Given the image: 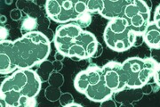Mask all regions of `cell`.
Listing matches in <instances>:
<instances>
[{
    "label": "cell",
    "instance_id": "1",
    "mask_svg": "<svg viewBox=\"0 0 160 107\" xmlns=\"http://www.w3.org/2000/svg\"><path fill=\"white\" fill-rule=\"evenodd\" d=\"M50 42L45 34L38 31L24 35L13 41H1L0 73H13L41 63L50 54Z\"/></svg>",
    "mask_w": 160,
    "mask_h": 107
},
{
    "label": "cell",
    "instance_id": "2",
    "mask_svg": "<svg viewBox=\"0 0 160 107\" xmlns=\"http://www.w3.org/2000/svg\"><path fill=\"white\" fill-rule=\"evenodd\" d=\"M52 41L57 52L74 61L92 58L99 45L93 34L76 23L57 27Z\"/></svg>",
    "mask_w": 160,
    "mask_h": 107
},
{
    "label": "cell",
    "instance_id": "3",
    "mask_svg": "<svg viewBox=\"0 0 160 107\" xmlns=\"http://www.w3.org/2000/svg\"><path fill=\"white\" fill-rule=\"evenodd\" d=\"M41 84L39 77L33 70L16 71L2 81L1 99L9 107L16 106L25 100L34 99L39 94Z\"/></svg>",
    "mask_w": 160,
    "mask_h": 107
},
{
    "label": "cell",
    "instance_id": "4",
    "mask_svg": "<svg viewBox=\"0 0 160 107\" xmlns=\"http://www.w3.org/2000/svg\"><path fill=\"white\" fill-rule=\"evenodd\" d=\"M74 88L78 92L92 102L102 103L111 98L114 92L106 85L102 69L95 64L80 72L74 79Z\"/></svg>",
    "mask_w": 160,
    "mask_h": 107
},
{
    "label": "cell",
    "instance_id": "5",
    "mask_svg": "<svg viewBox=\"0 0 160 107\" xmlns=\"http://www.w3.org/2000/svg\"><path fill=\"white\" fill-rule=\"evenodd\" d=\"M138 34L133 32L125 18L109 21L103 32L107 46L115 52H125L134 46Z\"/></svg>",
    "mask_w": 160,
    "mask_h": 107
},
{
    "label": "cell",
    "instance_id": "6",
    "mask_svg": "<svg viewBox=\"0 0 160 107\" xmlns=\"http://www.w3.org/2000/svg\"><path fill=\"white\" fill-rule=\"evenodd\" d=\"M46 14L52 21L61 24L76 23L78 18L87 13L86 2L70 0H46Z\"/></svg>",
    "mask_w": 160,
    "mask_h": 107
},
{
    "label": "cell",
    "instance_id": "7",
    "mask_svg": "<svg viewBox=\"0 0 160 107\" xmlns=\"http://www.w3.org/2000/svg\"><path fill=\"white\" fill-rule=\"evenodd\" d=\"M158 62L153 58L130 57L122 62V66L127 75V88H142L148 84L153 77Z\"/></svg>",
    "mask_w": 160,
    "mask_h": 107
},
{
    "label": "cell",
    "instance_id": "8",
    "mask_svg": "<svg viewBox=\"0 0 160 107\" xmlns=\"http://www.w3.org/2000/svg\"><path fill=\"white\" fill-rule=\"evenodd\" d=\"M150 1L130 0L125 10L124 18L127 21L131 29L138 35H143L150 23Z\"/></svg>",
    "mask_w": 160,
    "mask_h": 107
},
{
    "label": "cell",
    "instance_id": "9",
    "mask_svg": "<svg viewBox=\"0 0 160 107\" xmlns=\"http://www.w3.org/2000/svg\"><path fill=\"white\" fill-rule=\"evenodd\" d=\"M102 69L106 85L114 93L127 88L128 79L122 63L112 61L107 62Z\"/></svg>",
    "mask_w": 160,
    "mask_h": 107
},
{
    "label": "cell",
    "instance_id": "10",
    "mask_svg": "<svg viewBox=\"0 0 160 107\" xmlns=\"http://www.w3.org/2000/svg\"><path fill=\"white\" fill-rule=\"evenodd\" d=\"M130 0H103V8L100 14L109 21L118 18H124L125 10Z\"/></svg>",
    "mask_w": 160,
    "mask_h": 107
},
{
    "label": "cell",
    "instance_id": "11",
    "mask_svg": "<svg viewBox=\"0 0 160 107\" xmlns=\"http://www.w3.org/2000/svg\"><path fill=\"white\" fill-rule=\"evenodd\" d=\"M143 94L142 88H129L118 91L114 94V100L119 104H132L142 99Z\"/></svg>",
    "mask_w": 160,
    "mask_h": 107
},
{
    "label": "cell",
    "instance_id": "12",
    "mask_svg": "<svg viewBox=\"0 0 160 107\" xmlns=\"http://www.w3.org/2000/svg\"><path fill=\"white\" fill-rule=\"evenodd\" d=\"M142 36L144 42L151 49L160 48V29L153 23V21L149 23Z\"/></svg>",
    "mask_w": 160,
    "mask_h": 107
},
{
    "label": "cell",
    "instance_id": "13",
    "mask_svg": "<svg viewBox=\"0 0 160 107\" xmlns=\"http://www.w3.org/2000/svg\"><path fill=\"white\" fill-rule=\"evenodd\" d=\"M35 72H37L38 76L39 77L41 82L48 81L52 73L54 72L53 63L49 60H45L38 64V67Z\"/></svg>",
    "mask_w": 160,
    "mask_h": 107
},
{
    "label": "cell",
    "instance_id": "14",
    "mask_svg": "<svg viewBox=\"0 0 160 107\" xmlns=\"http://www.w3.org/2000/svg\"><path fill=\"white\" fill-rule=\"evenodd\" d=\"M62 95L61 88H56V87H52V86H48L45 90V96L46 99L50 102L59 101L61 96Z\"/></svg>",
    "mask_w": 160,
    "mask_h": 107
},
{
    "label": "cell",
    "instance_id": "15",
    "mask_svg": "<svg viewBox=\"0 0 160 107\" xmlns=\"http://www.w3.org/2000/svg\"><path fill=\"white\" fill-rule=\"evenodd\" d=\"M86 7L88 13H99L102 10L103 0H89L86 2Z\"/></svg>",
    "mask_w": 160,
    "mask_h": 107
},
{
    "label": "cell",
    "instance_id": "16",
    "mask_svg": "<svg viewBox=\"0 0 160 107\" xmlns=\"http://www.w3.org/2000/svg\"><path fill=\"white\" fill-rule=\"evenodd\" d=\"M49 86L56 87V88H61L64 83V77L61 72H52L50 78L48 79Z\"/></svg>",
    "mask_w": 160,
    "mask_h": 107
},
{
    "label": "cell",
    "instance_id": "17",
    "mask_svg": "<svg viewBox=\"0 0 160 107\" xmlns=\"http://www.w3.org/2000/svg\"><path fill=\"white\" fill-rule=\"evenodd\" d=\"M92 22V15L90 13H84L83 15H81V16L78 18V20L76 22V24L77 25H78L79 27L81 28H86V27H88L90 24H91Z\"/></svg>",
    "mask_w": 160,
    "mask_h": 107
},
{
    "label": "cell",
    "instance_id": "18",
    "mask_svg": "<svg viewBox=\"0 0 160 107\" xmlns=\"http://www.w3.org/2000/svg\"><path fill=\"white\" fill-rule=\"evenodd\" d=\"M59 102H60V104L62 107L69 106L70 104H74V98L72 95L70 93H62V95L61 96L60 99H59Z\"/></svg>",
    "mask_w": 160,
    "mask_h": 107
},
{
    "label": "cell",
    "instance_id": "19",
    "mask_svg": "<svg viewBox=\"0 0 160 107\" xmlns=\"http://www.w3.org/2000/svg\"><path fill=\"white\" fill-rule=\"evenodd\" d=\"M10 16H11L12 20L18 22L22 18V11H21L18 8H14L10 12Z\"/></svg>",
    "mask_w": 160,
    "mask_h": 107
},
{
    "label": "cell",
    "instance_id": "20",
    "mask_svg": "<svg viewBox=\"0 0 160 107\" xmlns=\"http://www.w3.org/2000/svg\"><path fill=\"white\" fill-rule=\"evenodd\" d=\"M153 79H154L155 84L157 85L158 88H160V62L158 63V65L156 67L154 74H153Z\"/></svg>",
    "mask_w": 160,
    "mask_h": 107
},
{
    "label": "cell",
    "instance_id": "21",
    "mask_svg": "<svg viewBox=\"0 0 160 107\" xmlns=\"http://www.w3.org/2000/svg\"><path fill=\"white\" fill-rule=\"evenodd\" d=\"M36 106V101L34 99H29V100H25V101L20 103L18 105L13 107H35Z\"/></svg>",
    "mask_w": 160,
    "mask_h": 107
},
{
    "label": "cell",
    "instance_id": "22",
    "mask_svg": "<svg viewBox=\"0 0 160 107\" xmlns=\"http://www.w3.org/2000/svg\"><path fill=\"white\" fill-rule=\"evenodd\" d=\"M153 23L160 29V5H158V7L156 8V10H155Z\"/></svg>",
    "mask_w": 160,
    "mask_h": 107
},
{
    "label": "cell",
    "instance_id": "23",
    "mask_svg": "<svg viewBox=\"0 0 160 107\" xmlns=\"http://www.w3.org/2000/svg\"><path fill=\"white\" fill-rule=\"evenodd\" d=\"M100 107H118L117 106V104H116V101L111 99V98H109L105 101H103L101 103V105Z\"/></svg>",
    "mask_w": 160,
    "mask_h": 107
},
{
    "label": "cell",
    "instance_id": "24",
    "mask_svg": "<svg viewBox=\"0 0 160 107\" xmlns=\"http://www.w3.org/2000/svg\"><path fill=\"white\" fill-rule=\"evenodd\" d=\"M142 90L143 94L144 95H149L152 90H153V88H152V85L150 84H146L145 86H143L142 88Z\"/></svg>",
    "mask_w": 160,
    "mask_h": 107
},
{
    "label": "cell",
    "instance_id": "25",
    "mask_svg": "<svg viewBox=\"0 0 160 107\" xmlns=\"http://www.w3.org/2000/svg\"><path fill=\"white\" fill-rule=\"evenodd\" d=\"M151 58H153L155 61L158 62V59H160V48L151 49Z\"/></svg>",
    "mask_w": 160,
    "mask_h": 107
},
{
    "label": "cell",
    "instance_id": "26",
    "mask_svg": "<svg viewBox=\"0 0 160 107\" xmlns=\"http://www.w3.org/2000/svg\"><path fill=\"white\" fill-rule=\"evenodd\" d=\"M53 63V68H54V72H59L63 67V64L62 62H60V61H54V62H52Z\"/></svg>",
    "mask_w": 160,
    "mask_h": 107
},
{
    "label": "cell",
    "instance_id": "27",
    "mask_svg": "<svg viewBox=\"0 0 160 107\" xmlns=\"http://www.w3.org/2000/svg\"><path fill=\"white\" fill-rule=\"evenodd\" d=\"M7 36H8V30L2 26V27H1V41L6 40Z\"/></svg>",
    "mask_w": 160,
    "mask_h": 107
},
{
    "label": "cell",
    "instance_id": "28",
    "mask_svg": "<svg viewBox=\"0 0 160 107\" xmlns=\"http://www.w3.org/2000/svg\"><path fill=\"white\" fill-rule=\"evenodd\" d=\"M102 52H103L102 45L99 43V45H98V47H97V50H96V52H95V54H94V56H93L92 58H97V57H99L101 55H102Z\"/></svg>",
    "mask_w": 160,
    "mask_h": 107
},
{
    "label": "cell",
    "instance_id": "29",
    "mask_svg": "<svg viewBox=\"0 0 160 107\" xmlns=\"http://www.w3.org/2000/svg\"><path fill=\"white\" fill-rule=\"evenodd\" d=\"M54 58H55V61H60V62H62L63 59L65 58V56H63L62 54H61V53H59V52H56V54H55V56H54Z\"/></svg>",
    "mask_w": 160,
    "mask_h": 107
},
{
    "label": "cell",
    "instance_id": "30",
    "mask_svg": "<svg viewBox=\"0 0 160 107\" xmlns=\"http://www.w3.org/2000/svg\"><path fill=\"white\" fill-rule=\"evenodd\" d=\"M119 107H133L132 104H121Z\"/></svg>",
    "mask_w": 160,
    "mask_h": 107
},
{
    "label": "cell",
    "instance_id": "31",
    "mask_svg": "<svg viewBox=\"0 0 160 107\" xmlns=\"http://www.w3.org/2000/svg\"><path fill=\"white\" fill-rule=\"evenodd\" d=\"M66 107H83L81 104H76V103H74V104H70V105H69V106H66Z\"/></svg>",
    "mask_w": 160,
    "mask_h": 107
},
{
    "label": "cell",
    "instance_id": "32",
    "mask_svg": "<svg viewBox=\"0 0 160 107\" xmlns=\"http://www.w3.org/2000/svg\"><path fill=\"white\" fill-rule=\"evenodd\" d=\"M6 22V16H3V15H1V23H5Z\"/></svg>",
    "mask_w": 160,
    "mask_h": 107
}]
</instances>
